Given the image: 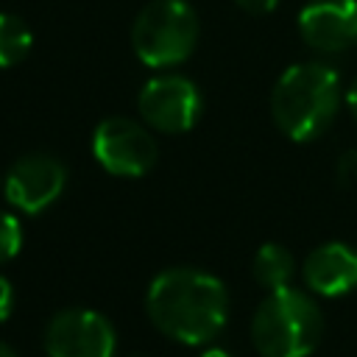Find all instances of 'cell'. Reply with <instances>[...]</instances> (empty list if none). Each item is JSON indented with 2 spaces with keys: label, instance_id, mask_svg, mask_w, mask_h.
<instances>
[{
  "label": "cell",
  "instance_id": "cell-13",
  "mask_svg": "<svg viewBox=\"0 0 357 357\" xmlns=\"http://www.w3.org/2000/svg\"><path fill=\"white\" fill-rule=\"evenodd\" d=\"M22 248V226L17 220V215L0 209V265L14 259Z\"/></svg>",
  "mask_w": 357,
  "mask_h": 357
},
{
  "label": "cell",
  "instance_id": "cell-17",
  "mask_svg": "<svg viewBox=\"0 0 357 357\" xmlns=\"http://www.w3.org/2000/svg\"><path fill=\"white\" fill-rule=\"evenodd\" d=\"M346 106H349V112H351V117L357 120V78L349 84V89H346Z\"/></svg>",
  "mask_w": 357,
  "mask_h": 357
},
{
  "label": "cell",
  "instance_id": "cell-18",
  "mask_svg": "<svg viewBox=\"0 0 357 357\" xmlns=\"http://www.w3.org/2000/svg\"><path fill=\"white\" fill-rule=\"evenodd\" d=\"M201 357H231L229 351H223V349H206Z\"/></svg>",
  "mask_w": 357,
  "mask_h": 357
},
{
  "label": "cell",
  "instance_id": "cell-8",
  "mask_svg": "<svg viewBox=\"0 0 357 357\" xmlns=\"http://www.w3.org/2000/svg\"><path fill=\"white\" fill-rule=\"evenodd\" d=\"M64 187H67V170L50 153L20 156L3 178L6 201L25 215H39L47 206H53L61 198Z\"/></svg>",
  "mask_w": 357,
  "mask_h": 357
},
{
  "label": "cell",
  "instance_id": "cell-11",
  "mask_svg": "<svg viewBox=\"0 0 357 357\" xmlns=\"http://www.w3.org/2000/svg\"><path fill=\"white\" fill-rule=\"evenodd\" d=\"M296 276V259L293 254L279 243H265L254 254V279L271 293L279 287H290Z\"/></svg>",
  "mask_w": 357,
  "mask_h": 357
},
{
  "label": "cell",
  "instance_id": "cell-16",
  "mask_svg": "<svg viewBox=\"0 0 357 357\" xmlns=\"http://www.w3.org/2000/svg\"><path fill=\"white\" fill-rule=\"evenodd\" d=\"M245 14H254V17H259V14H271L276 6H279V0H234Z\"/></svg>",
  "mask_w": 357,
  "mask_h": 357
},
{
  "label": "cell",
  "instance_id": "cell-19",
  "mask_svg": "<svg viewBox=\"0 0 357 357\" xmlns=\"http://www.w3.org/2000/svg\"><path fill=\"white\" fill-rule=\"evenodd\" d=\"M0 357H17V351H14L8 343H3V340H0Z\"/></svg>",
  "mask_w": 357,
  "mask_h": 357
},
{
  "label": "cell",
  "instance_id": "cell-1",
  "mask_svg": "<svg viewBox=\"0 0 357 357\" xmlns=\"http://www.w3.org/2000/svg\"><path fill=\"white\" fill-rule=\"evenodd\" d=\"M145 312L151 324L176 343H212L229 321L226 284L201 268H167L156 273L145 293Z\"/></svg>",
  "mask_w": 357,
  "mask_h": 357
},
{
  "label": "cell",
  "instance_id": "cell-6",
  "mask_svg": "<svg viewBox=\"0 0 357 357\" xmlns=\"http://www.w3.org/2000/svg\"><path fill=\"white\" fill-rule=\"evenodd\" d=\"M137 109L148 128L162 134H184L201 120L204 98L195 81L178 73H162L142 84Z\"/></svg>",
  "mask_w": 357,
  "mask_h": 357
},
{
  "label": "cell",
  "instance_id": "cell-14",
  "mask_svg": "<svg viewBox=\"0 0 357 357\" xmlns=\"http://www.w3.org/2000/svg\"><path fill=\"white\" fill-rule=\"evenodd\" d=\"M337 178L351 184L357 181V151H343L337 159Z\"/></svg>",
  "mask_w": 357,
  "mask_h": 357
},
{
  "label": "cell",
  "instance_id": "cell-5",
  "mask_svg": "<svg viewBox=\"0 0 357 357\" xmlns=\"http://www.w3.org/2000/svg\"><path fill=\"white\" fill-rule=\"evenodd\" d=\"M92 156L112 176L139 178L156 165L159 148L148 126L131 117H106L92 131Z\"/></svg>",
  "mask_w": 357,
  "mask_h": 357
},
{
  "label": "cell",
  "instance_id": "cell-12",
  "mask_svg": "<svg viewBox=\"0 0 357 357\" xmlns=\"http://www.w3.org/2000/svg\"><path fill=\"white\" fill-rule=\"evenodd\" d=\"M33 47V33L20 14L0 11V70L20 64Z\"/></svg>",
  "mask_w": 357,
  "mask_h": 357
},
{
  "label": "cell",
  "instance_id": "cell-3",
  "mask_svg": "<svg viewBox=\"0 0 357 357\" xmlns=\"http://www.w3.org/2000/svg\"><path fill=\"white\" fill-rule=\"evenodd\" d=\"M324 335L318 301L298 287L271 290L254 310L251 343L262 357H310Z\"/></svg>",
  "mask_w": 357,
  "mask_h": 357
},
{
  "label": "cell",
  "instance_id": "cell-15",
  "mask_svg": "<svg viewBox=\"0 0 357 357\" xmlns=\"http://www.w3.org/2000/svg\"><path fill=\"white\" fill-rule=\"evenodd\" d=\"M11 310H14V287H11V282L0 273V324L11 315Z\"/></svg>",
  "mask_w": 357,
  "mask_h": 357
},
{
  "label": "cell",
  "instance_id": "cell-2",
  "mask_svg": "<svg viewBox=\"0 0 357 357\" xmlns=\"http://www.w3.org/2000/svg\"><path fill=\"white\" fill-rule=\"evenodd\" d=\"M343 100L340 75L329 64H290L273 84L271 114L282 134L293 142L318 139L337 117Z\"/></svg>",
  "mask_w": 357,
  "mask_h": 357
},
{
  "label": "cell",
  "instance_id": "cell-10",
  "mask_svg": "<svg viewBox=\"0 0 357 357\" xmlns=\"http://www.w3.org/2000/svg\"><path fill=\"white\" fill-rule=\"evenodd\" d=\"M301 276L304 284L324 298L346 296L357 287V251L346 243H324L307 254Z\"/></svg>",
  "mask_w": 357,
  "mask_h": 357
},
{
  "label": "cell",
  "instance_id": "cell-4",
  "mask_svg": "<svg viewBox=\"0 0 357 357\" xmlns=\"http://www.w3.org/2000/svg\"><path fill=\"white\" fill-rule=\"evenodd\" d=\"M198 14L187 0H151L131 25L134 56L153 70L187 61L198 45Z\"/></svg>",
  "mask_w": 357,
  "mask_h": 357
},
{
  "label": "cell",
  "instance_id": "cell-7",
  "mask_svg": "<svg viewBox=\"0 0 357 357\" xmlns=\"http://www.w3.org/2000/svg\"><path fill=\"white\" fill-rule=\"evenodd\" d=\"M47 357H114L117 335L106 315L86 307H67L47 321Z\"/></svg>",
  "mask_w": 357,
  "mask_h": 357
},
{
  "label": "cell",
  "instance_id": "cell-9",
  "mask_svg": "<svg viewBox=\"0 0 357 357\" xmlns=\"http://www.w3.org/2000/svg\"><path fill=\"white\" fill-rule=\"evenodd\" d=\"M301 39L321 53H340L357 45V0H310L298 11Z\"/></svg>",
  "mask_w": 357,
  "mask_h": 357
}]
</instances>
